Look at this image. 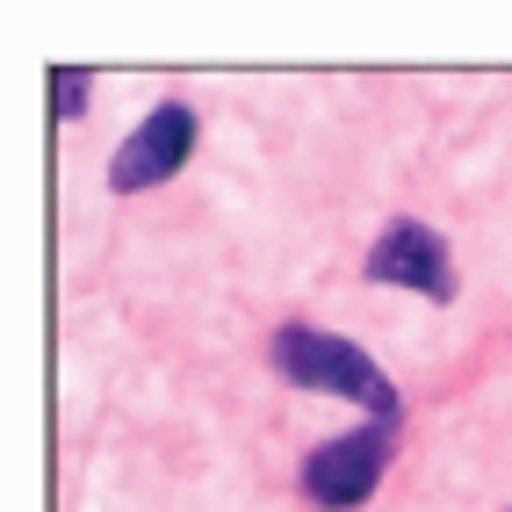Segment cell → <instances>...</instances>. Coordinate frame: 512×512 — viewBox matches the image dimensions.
<instances>
[{
    "label": "cell",
    "instance_id": "obj_1",
    "mask_svg": "<svg viewBox=\"0 0 512 512\" xmlns=\"http://www.w3.org/2000/svg\"><path fill=\"white\" fill-rule=\"evenodd\" d=\"M267 361H275V375H282V383H296V390L347 397V404H361L368 419L404 426V397H397V383L354 347V339L311 332V325H282L275 339H267Z\"/></svg>",
    "mask_w": 512,
    "mask_h": 512
},
{
    "label": "cell",
    "instance_id": "obj_5",
    "mask_svg": "<svg viewBox=\"0 0 512 512\" xmlns=\"http://www.w3.org/2000/svg\"><path fill=\"white\" fill-rule=\"evenodd\" d=\"M87 94H94V73H87V65L51 73V123H80V116H87Z\"/></svg>",
    "mask_w": 512,
    "mask_h": 512
},
{
    "label": "cell",
    "instance_id": "obj_3",
    "mask_svg": "<svg viewBox=\"0 0 512 512\" xmlns=\"http://www.w3.org/2000/svg\"><path fill=\"white\" fill-rule=\"evenodd\" d=\"M195 152V109L188 101H159V109L123 138V152L109 159V188L116 195H145L159 181H174Z\"/></svg>",
    "mask_w": 512,
    "mask_h": 512
},
{
    "label": "cell",
    "instance_id": "obj_2",
    "mask_svg": "<svg viewBox=\"0 0 512 512\" xmlns=\"http://www.w3.org/2000/svg\"><path fill=\"white\" fill-rule=\"evenodd\" d=\"M397 440H404V426L368 419L361 433H339V440H325V448H311L303 455V476H296L303 498H311L318 512H361L375 498V484L390 476Z\"/></svg>",
    "mask_w": 512,
    "mask_h": 512
},
{
    "label": "cell",
    "instance_id": "obj_4",
    "mask_svg": "<svg viewBox=\"0 0 512 512\" xmlns=\"http://www.w3.org/2000/svg\"><path fill=\"white\" fill-rule=\"evenodd\" d=\"M368 282L383 289H419L426 303H448L455 296V267H448V238L419 217H397L383 238L368 246Z\"/></svg>",
    "mask_w": 512,
    "mask_h": 512
}]
</instances>
